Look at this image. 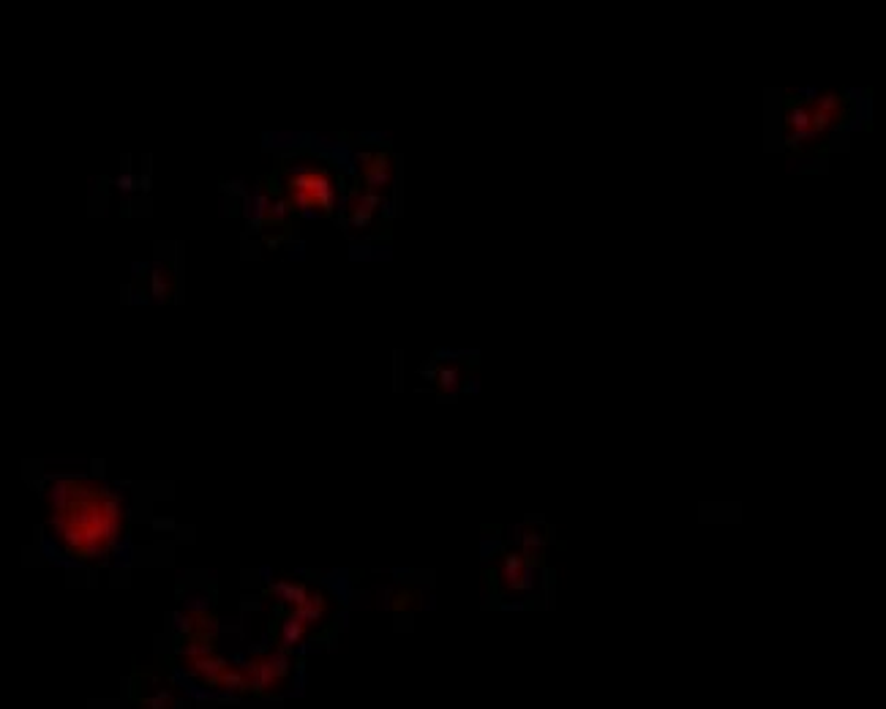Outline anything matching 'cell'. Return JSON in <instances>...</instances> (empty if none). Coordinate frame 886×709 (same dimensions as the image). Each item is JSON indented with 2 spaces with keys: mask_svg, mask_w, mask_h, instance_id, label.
<instances>
[{
  "mask_svg": "<svg viewBox=\"0 0 886 709\" xmlns=\"http://www.w3.org/2000/svg\"><path fill=\"white\" fill-rule=\"evenodd\" d=\"M49 524L72 554H106L124 529L121 497L90 481L64 478L49 489Z\"/></svg>",
  "mask_w": 886,
  "mask_h": 709,
  "instance_id": "obj_1",
  "label": "cell"
},
{
  "mask_svg": "<svg viewBox=\"0 0 886 709\" xmlns=\"http://www.w3.org/2000/svg\"><path fill=\"white\" fill-rule=\"evenodd\" d=\"M284 194L294 210H319L333 213L336 208V181L325 167L298 164L284 175Z\"/></svg>",
  "mask_w": 886,
  "mask_h": 709,
  "instance_id": "obj_2",
  "label": "cell"
},
{
  "mask_svg": "<svg viewBox=\"0 0 886 709\" xmlns=\"http://www.w3.org/2000/svg\"><path fill=\"white\" fill-rule=\"evenodd\" d=\"M843 112V101L838 96H821L813 107H797L788 112L786 126H788V142L813 140L830 129Z\"/></svg>",
  "mask_w": 886,
  "mask_h": 709,
  "instance_id": "obj_3",
  "label": "cell"
},
{
  "mask_svg": "<svg viewBox=\"0 0 886 709\" xmlns=\"http://www.w3.org/2000/svg\"><path fill=\"white\" fill-rule=\"evenodd\" d=\"M363 181L369 192H382L393 181V158L385 150L377 153H363Z\"/></svg>",
  "mask_w": 886,
  "mask_h": 709,
  "instance_id": "obj_4",
  "label": "cell"
},
{
  "mask_svg": "<svg viewBox=\"0 0 886 709\" xmlns=\"http://www.w3.org/2000/svg\"><path fill=\"white\" fill-rule=\"evenodd\" d=\"M532 565L521 551L518 554H507L502 560V581L507 589H526L532 584Z\"/></svg>",
  "mask_w": 886,
  "mask_h": 709,
  "instance_id": "obj_5",
  "label": "cell"
},
{
  "mask_svg": "<svg viewBox=\"0 0 886 709\" xmlns=\"http://www.w3.org/2000/svg\"><path fill=\"white\" fill-rule=\"evenodd\" d=\"M379 202H382V194L379 192H369V189L354 192L352 200H349V208H346L352 226H366L374 218V210L379 208Z\"/></svg>",
  "mask_w": 886,
  "mask_h": 709,
  "instance_id": "obj_6",
  "label": "cell"
},
{
  "mask_svg": "<svg viewBox=\"0 0 886 709\" xmlns=\"http://www.w3.org/2000/svg\"><path fill=\"white\" fill-rule=\"evenodd\" d=\"M458 380H461V374H458L456 366H445V369H439V374H437V385H439L442 390H456V388H458Z\"/></svg>",
  "mask_w": 886,
  "mask_h": 709,
  "instance_id": "obj_7",
  "label": "cell"
},
{
  "mask_svg": "<svg viewBox=\"0 0 886 709\" xmlns=\"http://www.w3.org/2000/svg\"><path fill=\"white\" fill-rule=\"evenodd\" d=\"M286 208H292L289 202H286V197L284 200H276V202H270V208H268V216H265V221H276V224H281L284 218H286Z\"/></svg>",
  "mask_w": 886,
  "mask_h": 709,
  "instance_id": "obj_8",
  "label": "cell"
},
{
  "mask_svg": "<svg viewBox=\"0 0 886 709\" xmlns=\"http://www.w3.org/2000/svg\"><path fill=\"white\" fill-rule=\"evenodd\" d=\"M153 295H156V301H166L169 286H166V273L164 270L153 273Z\"/></svg>",
  "mask_w": 886,
  "mask_h": 709,
  "instance_id": "obj_9",
  "label": "cell"
}]
</instances>
